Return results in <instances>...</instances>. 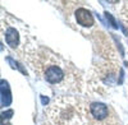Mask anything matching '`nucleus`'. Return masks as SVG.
Instances as JSON below:
<instances>
[{"mask_svg": "<svg viewBox=\"0 0 128 125\" xmlns=\"http://www.w3.org/2000/svg\"><path fill=\"white\" fill-rule=\"evenodd\" d=\"M76 20L82 27H91L94 24V17L91 12L84 8H78L76 10Z\"/></svg>", "mask_w": 128, "mask_h": 125, "instance_id": "nucleus-1", "label": "nucleus"}, {"mask_svg": "<svg viewBox=\"0 0 128 125\" xmlns=\"http://www.w3.org/2000/svg\"><path fill=\"white\" fill-rule=\"evenodd\" d=\"M90 111L92 114V116L98 121H101V120L106 119V118H108V115H109L108 106L104 105V103H101V102H94V103H91Z\"/></svg>", "mask_w": 128, "mask_h": 125, "instance_id": "nucleus-2", "label": "nucleus"}, {"mask_svg": "<svg viewBox=\"0 0 128 125\" xmlns=\"http://www.w3.org/2000/svg\"><path fill=\"white\" fill-rule=\"evenodd\" d=\"M64 78V73L63 70L56 66V65H51L46 69L45 71V79L49 82V83H52V84H55V83H59L62 79Z\"/></svg>", "mask_w": 128, "mask_h": 125, "instance_id": "nucleus-3", "label": "nucleus"}, {"mask_svg": "<svg viewBox=\"0 0 128 125\" xmlns=\"http://www.w3.org/2000/svg\"><path fill=\"white\" fill-rule=\"evenodd\" d=\"M0 84H2V87H0V91H2V106L6 107L12 103V93H10L9 84H8L6 80L2 79Z\"/></svg>", "mask_w": 128, "mask_h": 125, "instance_id": "nucleus-4", "label": "nucleus"}, {"mask_svg": "<svg viewBox=\"0 0 128 125\" xmlns=\"http://www.w3.org/2000/svg\"><path fill=\"white\" fill-rule=\"evenodd\" d=\"M5 40H6V44L16 49L18 46V42H19V35H18V31L13 27H9L6 28V32H5Z\"/></svg>", "mask_w": 128, "mask_h": 125, "instance_id": "nucleus-5", "label": "nucleus"}, {"mask_svg": "<svg viewBox=\"0 0 128 125\" xmlns=\"http://www.w3.org/2000/svg\"><path fill=\"white\" fill-rule=\"evenodd\" d=\"M105 18L109 20V23L112 24V27L113 28H118V23H116V20L114 19V17L110 14V13H108V12H105Z\"/></svg>", "mask_w": 128, "mask_h": 125, "instance_id": "nucleus-6", "label": "nucleus"}, {"mask_svg": "<svg viewBox=\"0 0 128 125\" xmlns=\"http://www.w3.org/2000/svg\"><path fill=\"white\" fill-rule=\"evenodd\" d=\"M12 115H13V110H8V111H4V112L2 114V116H3V118H6V119H9Z\"/></svg>", "mask_w": 128, "mask_h": 125, "instance_id": "nucleus-7", "label": "nucleus"}, {"mask_svg": "<svg viewBox=\"0 0 128 125\" xmlns=\"http://www.w3.org/2000/svg\"><path fill=\"white\" fill-rule=\"evenodd\" d=\"M41 102H42V105H46V103L49 102V98L45 97V96H41Z\"/></svg>", "mask_w": 128, "mask_h": 125, "instance_id": "nucleus-8", "label": "nucleus"}, {"mask_svg": "<svg viewBox=\"0 0 128 125\" xmlns=\"http://www.w3.org/2000/svg\"><path fill=\"white\" fill-rule=\"evenodd\" d=\"M2 125H4V124H2Z\"/></svg>", "mask_w": 128, "mask_h": 125, "instance_id": "nucleus-9", "label": "nucleus"}]
</instances>
